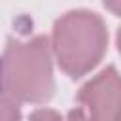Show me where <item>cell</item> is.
<instances>
[{
  "label": "cell",
  "mask_w": 121,
  "mask_h": 121,
  "mask_svg": "<svg viewBox=\"0 0 121 121\" xmlns=\"http://www.w3.org/2000/svg\"><path fill=\"white\" fill-rule=\"evenodd\" d=\"M53 89L49 40H9L0 59V91L17 102H43Z\"/></svg>",
  "instance_id": "cell-1"
},
{
  "label": "cell",
  "mask_w": 121,
  "mask_h": 121,
  "mask_svg": "<svg viewBox=\"0 0 121 121\" xmlns=\"http://www.w3.org/2000/svg\"><path fill=\"white\" fill-rule=\"evenodd\" d=\"M108 32L93 11H70L53 28V53L70 78H79L98 64L106 51Z\"/></svg>",
  "instance_id": "cell-2"
},
{
  "label": "cell",
  "mask_w": 121,
  "mask_h": 121,
  "mask_svg": "<svg viewBox=\"0 0 121 121\" xmlns=\"http://www.w3.org/2000/svg\"><path fill=\"white\" fill-rule=\"evenodd\" d=\"M78 100L85 106L89 121H121V76L108 66L81 87Z\"/></svg>",
  "instance_id": "cell-3"
},
{
  "label": "cell",
  "mask_w": 121,
  "mask_h": 121,
  "mask_svg": "<svg viewBox=\"0 0 121 121\" xmlns=\"http://www.w3.org/2000/svg\"><path fill=\"white\" fill-rule=\"evenodd\" d=\"M19 102L0 91V121H19Z\"/></svg>",
  "instance_id": "cell-4"
},
{
  "label": "cell",
  "mask_w": 121,
  "mask_h": 121,
  "mask_svg": "<svg viewBox=\"0 0 121 121\" xmlns=\"http://www.w3.org/2000/svg\"><path fill=\"white\" fill-rule=\"evenodd\" d=\"M30 121H60V115L57 112H53V110L42 108V110H36L30 115Z\"/></svg>",
  "instance_id": "cell-5"
},
{
  "label": "cell",
  "mask_w": 121,
  "mask_h": 121,
  "mask_svg": "<svg viewBox=\"0 0 121 121\" xmlns=\"http://www.w3.org/2000/svg\"><path fill=\"white\" fill-rule=\"evenodd\" d=\"M104 4H106V8H108L110 11L121 15V0H104Z\"/></svg>",
  "instance_id": "cell-6"
},
{
  "label": "cell",
  "mask_w": 121,
  "mask_h": 121,
  "mask_svg": "<svg viewBox=\"0 0 121 121\" xmlns=\"http://www.w3.org/2000/svg\"><path fill=\"white\" fill-rule=\"evenodd\" d=\"M66 121H89L87 117H85V113L81 112V110H72L70 113H68V119Z\"/></svg>",
  "instance_id": "cell-7"
},
{
  "label": "cell",
  "mask_w": 121,
  "mask_h": 121,
  "mask_svg": "<svg viewBox=\"0 0 121 121\" xmlns=\"http://www.w3.org/2000/svg\"><path fill=\"white\" fill-rule=\"evenodd\" d=\"M117 47H119V53H121V30H119V34H117Z\"/></svg>",
  "instance_id": "cell-8"
}]
</instances>
